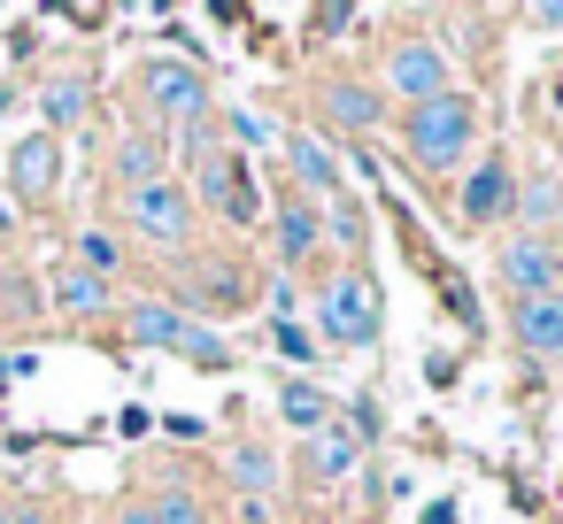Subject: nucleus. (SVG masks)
Returning <instances> with one entry per match:
<instances>
[{
  "label": "nucleus",
  "mask_w": 563,
  "mask_h": 524,
  "mask_svg": "<svg viewBox=\"0 0 563 524\" xmlns=\"http://www.w3.org/2000/svg\"><path fill=\"white\" fill-rule=\"evenodd\" d=\"M140 93H147L163 116H201V109H209V78L186 70V63H147V70H140Z\"/></svg>",
  "instance_id": "obj_5"
},
{
  "label": "nucleus",
  "mask_w": 563,
  "mask_h": 524,
  "mask_svg": "<svg viewBox=\"0 0 563 524\" xmlns=\"http://www.w3.org/2000/svg\"><path fill=\"white\" fill-rule=\"evenodd\" d=\"M332 232H340L347 247H363V216H355V209H332Z\"/></svg>",
  "instance_id": "obj_23"
},
{
  "label": "nucleus",
  "mask_w": 563,
  "mask_h": 524,
  "mask_svg": "<svg viewBox=\"0 0 563 524\" xmlns=\"http://www.w3.org/2000/svg\"><path fill=\"white\" fill-rule=\"evenodd\" d=\"M86 263H93V278H101V270H109V263H117V247H109V239H101V232H93V239H86Z\"/></svg>",
  "instance_id": "obj_24"
},
{
  "label": "nucleus",
  "mask_w": 563,
  "mask_h": 524,
  "mask_svg": "<svg viewBox=\"0 0 563 524\" xmlns=\"http://www.w3.org/2000/svg\"><path fill=\"white\" fill-rule=\"evenodd\" d=\"M471 101L448 86V93H432V101H417L409 109V155H417V170H455V155L471 147Z\"/></svg>",
  "instance_id": "obj_1"
},
{
  "label": "nucleus",
  "mask_w": 563,
  "mask_h": 524,
  "mask_svg": "<svg viewBox=\"0 0 563 524\" xmlns=\"http://www.w3.org/2000/svg\"><path fill=\"white\" fill-rule=\"evenodd\" d=\"M124 524H155V509H124Z\"/></svg>",
  "instance_id": "obj_26"
},
{
  "label": "nucleus",
  "mask_w": 563,
  "mask_h": 524,
  "mask_svg": "<svg viewBox=\"0 0 563 524\" xmlns=\"http://www.w3.org/2000/svg\"><path fill=\"white\" fill-rule=\"evenodd\" d=\"M0 524H16V516H0Z\"/></svg>",
  "instance_id": "obj_30"
},
{
  "label": "nucleus",
  "mask_w": 563,
  "mask_h": 524,
  "mask_svg": "<svg viewBox=\"0 0 563 524\" xmlns=\"http://www.w3.org/2000/svg\"><path fill=\"white\" fill-rule=\"evenodd\" d=\"M271 339H278V355H294V363H309V355H317V347H309V332H301V324H278V332H271Z\"/></svg>",
  "instance_id": "obj_22"
},
{
  "label": "nucleus",
  "mask_w": 563,
  "mask_h": 524,
  "mask_svg": "<svg viewBox=\"0 0 563 524\" xmlns=\"http://www.w3.org/2000/svg\"><path fill=\"white\" fill-rule=\"evenodd\" d=\"M501 201H509V163H478L471 186H463V216H471V224H494Z\"/></svg>",
  "instance_id": "obj_10"
},
{
  "label": "nucleus",
  "mask_w": 563,
  "mask_h": 524,
  "mask_svg": "<svg viewBox=\"0 0 563 524\" xmlns=\"http://www.w3.org/2000/svg\"><path fill=\"white\" fill-rule=\"evenodd\" d=\"M424 524H455V501H424Z\"/></svg>",
  "instance_id": "obj_25"
},
{
  "label": "nucleus",
  "mask_w": 563,
  "mask_h": 524,
  "mask_svg": "<svg viewBox=\"0 0 563 524\" xmlns=\"http://www.w3.org/2000/svg\"><path fill=\"white\" fill-rule=\"evenodd\" d=\"M178 355H186V363H209V370L232 363V347H224L217 332H201V324H178Z\"/></svg>",
  "instance_id": "obj_18"
},
{
  "label": "nucleus",
  "mask_w": 563,
  "mask_h": 524,
  "mask_svg": "<svg viewBox=\"0 0 563 524\" xmlns=\"http://www.w3.org/2000/svg\"><path fill=\"white\" fill-rule=\"evenodd\" d=\"M309 247H317V216H309L301 201H286V209H278V255H286V263H301Z\"/></svg>",
  "instance_id": "obj_14"
},
{
  "label": "nucleus",
  "mask_w": 563,
  "mask_h": 524,
  "mask_svg": "<svg viewBox=\"0 0 563 524\" xmlns=\"http://www.w3.org/2000/svg\"><path fill=\"white\" fill-rule=\"evenodd\" d=\"M555 124H563V93H555Z\"/></svg>",
  "instance_id": "obj_28"
},
{
  "label": "nucleus",
  "mask_w": 563,
  "mask_h": 524,
  "mask_svg": "<svg viewBox=\"0 0 563 524\" xmlns=\"http://www.w3.org/2000/svg\"><path fill=\"white\" fill-rule=\"evenodd\" d=\"M40 109H47V124L63 132V124H78V116H86V86H78V78H55Z\"/></svg>",
  "instance_id": "obj_17"
},
{
  "label": "nucleus",
  "mask_w": 563,
  "mask_h": 524,
  "mask_svg": "<svg viewBox=\"0 0 563 524\" xmlns=\"http://www.w3.org/2000/svg\"><path fill=\"white\" fill-rule=\"evenodd\" d=\"M9 186H16L24 201H40V193L55 186V140H24V147L9 155Z\"/></svg>",
  "instance_id": "obj_9"
},
{
  "label": "nucleus",
  "mask_w": 563,
  "mask_h": 524,
  "mask_svg": "<svg viewBox=\"0 0 563 524\" xmlns=\"http://www.w3.org/2000/svg\"><path fill=\"white\" fill-rule=\"evenodd\" d=\"M324 109H332V124H347V132H371V124H378V101H371L363 86H324Z\"/></svg>",
  "instance_id": "obj_12"
},
{
  "label": "nucleus",
  "mask_w": 563,
  "mask_h": 524,
  "mask_svg": "<svg viewBox=\"0 0 563 524\" xmlns=\"http://www.w3.org/2000/svg\"><path fill=\"white\" fill-rule=\"evenodd\" d=\"M517 339L548 363L563 355V293H540V301H517Z\"/></svg>",
  "instance_id": "obj_8"
},
{
  "label": "nucleus",
  "mask_w": 563,
  "mask_h": 524,
  "mask_svg": "<svg viewBox=\"0 0 563 524\" xmlns=\"http://www.w3.org/2000/svg\"><path fill=\"white\" fill-rule=\"evenodd\" d=\"M55 301H63L70 316H93V309H109V278H93V270H70V278L55 286Z\"/></svg>",
  "instance_id": "obj_15"
},
{
  "label": "nucleus",
  "mask_w": 563,
  "mask_h": 524,
  "mask_svg": "<svg viewBox=\"0 0 563 524\" xmlns=\"http://www.w3.org/2000/svg\"><path fill=\"white\" fill-rule=\"evenodd\" d=\"M132 224H140L147 239L178 247V239H186V224H194V201H186L170 178H155V186H132Z\"/></svg>",
  "instance_id": "obj_4"
},
{
  "label": "nucleus",
  "mask_w": 563,
  "mask_h": 524,
  "mask_svg": "<svg viewBox=\"0 0 563 524\" xmlns=\"http://www.w3.org/2000/svg\"><path fill=\"white\" fill-rule=\"evenodd\" d=\"M201 193H209V209L217 216H232V224H255V178H247V155H209L201 163Z\"/></svg>",
  "instance_id": "obj_3"
},
{
  "label": "nucleus",
  "mask_w": 563,
  "mask_h": 524,
  "mask_svg": "<svg viewBox=\"0 0 563 524\" xmlns=\"http://www.w3.org/2000/svg\"><path fill=\"white\" fill-rule=\"evenodd\" d=\"M394 93H401V101H432V93H448V55H440L432 40H409V47L394 55Z\"/></svg>",
  "instance_id": "obj_6"
},
{
  "label": "nucleus",
  "mask_w": 563,
  "mask_h": 524,
  "mask_svg": "<svg viewBox=\"0 0 563 524\" xmlns=\"http://www.w3.org/2000/svg\"><path fill=\"white\" fill-rule=\"evenodd\" d=\"M0 378H9V363H0Z\"/></svg>",
  "instance_id": "obj_29"
},
{
  "label": "nucleus",
  "mask_w": 563,
  "mask_h": 524,
  "mask_svg": "<svg viewBox=\"0 0 563 524\" xmlns=\"http://www.w3.org/2000/svg\"><path fill=\"white\" fill-rule=\"evenodd\" d=\"M232 478H240V486H271V455H263V447H240V455H232Z\"/></svg>",
  "instance_id": "obj_20"
},
{
  "label": "nucleus",
  "mask_w": 563,
  "mask_h": 524,
  "mask_svg": "<svg viewBox=\"0 0 563 524\" xmlns=\"http://www.w3.org/2000/svg\"><path fill=\"white\" fill-rule=\"evenodd\" d=\"M0 124H9V93H0Z\"/></svg>",
  "instance_id": "obj_27"
},
{
  "label": "nucleus",
  "mask_w": 563,
  "mask_h": 524,
  "mask_svg": "<svg viewBox=\"0 0 563 524\" xmlns=\"http://www.w3.org/2000/svg\"><path fill=\"white\" fill-rule=\"evenodd\" d=\"M324 409H332V401H324L317 386H286V393H278V416H286L294 432H317V424H324Z\"/></svg>",
  "instance_id": "obj_16"
},
{
  "label": "nucleus",
  "mask_w": 563,
  "mask_h": 524,
  "mask_svg": "<svg viewBox=\"0 0 563 524\" xmlns=\"http://www.w3.org/2000/svg\"><path fill=\"white\" fill-rule=\"evenodd\" d=\"M178 324H186V316L163 309V301H140V309H132V339H140V347H178Z\"/></svg>",
  "instance_id": "obj_13"
},
{
  "label": "nucleus",
  "mask_w": 563,
  "mask_h": 524,
  "mask_svg": "<svg viewBox=\"0 0 563 524\" xmlns=\"http://www.w3.org/2000/svg\"><path fill=\"white\" fill-rule=\"evenodd\" d=\"M355 455H363V439H355V424H317V432H309V462H317L324 478H340V470H355Z\"/></svg>",
  "instance_id": "obj_11"
},
{
  "label": "nucleus",
  "mask_w": 563,
  "mask_h": 524,
  "mask_svg": "<svg viewBox=\"0 0 563 524\" xmlns=\"http://www.w3.org/2000/svg\"><path fill=\"white\" fill-rule=\"evenodd\" d=\"M501 278H509L525 301H540V293H555V255H548L540 239H509V247H501Z\"/></svg>",
  "instance_id": "obj_7"
},
{
  "label": "nucleus",
  "mask_w": 563,
  "mask_h": 524,
  "mask_svg": "<svg viewBox=\"0 0 563 524\" xmlns=\"http://www.w3.org/2000/svg\"><path fill=\"white\" fill-rule=\"evenodd\" d=\"M294 163H301V178H309V186H332V193H340V163H332L317 140H294Z\"/></svg>",
  "instance_id": "obj_19"
},
{
  "label": "nucleus",
  "mask_w": 563,
  "mask_h": 524,
  "mask_svg": "<svg viewBox=\"0 0 563 524\" xmlns=\"http://www.w3.org/2000/svg\"><path fill=\"white\" fill-rule=\"evenodd\" d=\"M317 324H324V339H340V347H371V339H378V286H371L363 270H347V278L324 293Z\"/></svg>",
  "instance_id": "obj_2"
},
{
  "label": "nucleus",
  "mask_w": 563,
  "mask_h": 524,
  "mask_svg": "<svg viewBox=\"0 0 563 524\" xmlns=\"http://www.w3.org/2000/svg\"><path fill=\"white\" fill-rule=\"evenodd\" d=\"M155 524H201V501H186V493H163V501H155Z\"/></svg>",
  "instance_id": "obj_21"
}]
</instances>
